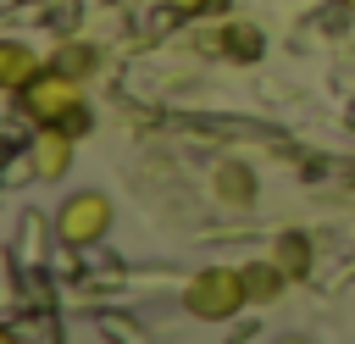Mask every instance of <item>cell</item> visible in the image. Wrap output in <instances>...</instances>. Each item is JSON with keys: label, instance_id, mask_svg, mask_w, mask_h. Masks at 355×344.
<instances>
[{"label": "cell", "instance_id": "cell-3", "mask_svg": "<svg viewBox=\"0 0 355 344\" xmlns=\"http://www.w3.org/2000/svg\"><path fill=\"white\" fill-rule=\"evenodd\" d=\"M105 227H111V200L105 194H72L61 205V216H55V233L67 244H94Z\"/></svg>", "mask_w": 355, "mask_h": 344}, {"label": "cell", "instance_id": "cell-9", "mask_svg": "<svg viewBox=\"0 0 355 344\" xmlns=\"http://www.w3.org/2000/svg\"><path fill=\"white\" fill-rule=\"evenodd\" d=\"M244 283H250V300H261V294L272 300V294L283 289V266H272V261H261V266H250V272H244Z\"/></svg>", "mask_w": 355, "mask_h": 344}, {"label": "cell", "instance_id": "cell-13", "mask_svg": "<svg viewBox=\"0 0 355 344\" xmlns=\"http://www.w3.org/2000/svg\"><path fill=\"white\" fill-rule=\"evenodd\" d=\"M283 344H305V338H283Z\"/></svg>", "mask_w": 355, "mask_h": 344}, {"label": "cell", "instance_id": "cell-4", "mask_svg": "<svg viewBox=\"0 0 355 344\" xmlns=\"http://www.w3.org/2000/svg\"><path fill=\"white\" fill-rule=\"evenodd\" d=\"M67 166H72V133L39 128V139H33V172L39 178H61Z\"/></svg>", "mask_w": 355, "mask_h": 344}, {"label": "cell", "instance_id": "cell-12", "mask_svg": "<svg viewBox=\"0 0 355 344\" xmlns=\"http://www.w3.org/2000/svg\"><path fill=\"white\" fill-rule=\"evenodd\" d=\"M344 11H355V0H344Z\"/></svg>", "mask_w": 355, "mask_h": 344}, {"label": "cell", "instance_id": "cell-7", "mask_svg": "<svg viewBox=\"0 0 355 344\" xmlns=\"http://www.w3.org/2000/svg\"><path fill=\"white\" fill-rule=\"evenodd\" d=\"M272 261H277L288 277H300V272L311 266V239H300V233H283V239L272 244Z\"/></svg>", "mask_w": 355, "mask_h": 344}, {"label": "cell", "instance_id": "cell-6", "mask_svg": "<svg viewBox=\"0 0 355 344\" xmlns=\"http://www.w3.org/2000/svg\"><path fill=\"white\" fill-rule=\"evenodd\" d=\"M216 194H222L227 205H250V200H255V178H250V166L222 161V166H216Z\"/></svg>", "mask_w": 355, "mask_h": 344}, {"label": "cell", "instance_id": "cell-11", "mask_svg": "<svg viewBox=\"0 0 355 344\" xmlns=\"http://www.w3.org/2000/svg\"><path fill=\"white\" fill-rule=\"evenodd\" d=\"M172 6H178V11H183V17H200V11H205V6H211V0H172Z\"/></svg>", "mask_w": 355, "mask_h": 344}, {"label": "cell", "instance_id": "cell-2", "mask_svg": "<svg viewBox=\"0 0 355 344\" xmlns=\"http://www.w3.org/2000/svg\"><path fill=\"white\" fill-rule=\"evenodd\" d=\"M183 305H189L200 322H227V316H239V311L250 305V283H244V272H233V266H205V272L189 277Z\"/></svg>", "mask_w": 355, "mask_h": 344}, {"label": "cell", "instance_id": "cell-8", "mask_svg": "<svg viewBox=\"0 0 355 344\" xmlns=\"http://www.w3.org/2000/svg\"><path fill=\"white\" fill-rule=\"evenodd\" d=\"M50 72H61V78H89V72H94V50H89V44H61V50L50 55Z\"/></svg>", "mask_w": 355, "mask_h": 344}, {"label": "cell", "instance_id": "cell-10", "mask_svg": "<svg viewBox=\"0 0 355 344\" xmlns=\"http://www.w3.org/2000/svg\"><path fill=\"white\" fill-rule=\"evenodd\" d=\"M216 39H227V55H239V61H250V55H261V44H255V28H244V22H233V28H222Z\"/></svg>", "mask_w": 355, "mask_h": 344}, {"label": "cell", "instance_id": "cell-5", "mask_svg": "<svg viewBox=\"0 0 355 344\" xmlns=\"http://www.w3.org/2000/svg\"><path fill=\"white\" fill-rule=\"evenodd\" d=\"M39 72H44V67H39V55H33L28 44H6V50H0V83H6V89L22 94Z\"/></svg>", "mask_w": 355, "mask_h": 344}, {"label": "cell", "instance_id": "cell-1", "mask_svg": "<svg viewBox=\"0 0 355 344\" xmlns=\"http://www.w3.org/2000/svg\"><path fill=\"white\" fill-rule=\"evenodd\" d=\"M22 105L39 128H61V133H89V100L78 89V78H61V72H39L28 89H22Z\"/></svg>", "mask_w": 355, "mask_h": 344}]
</instances>
